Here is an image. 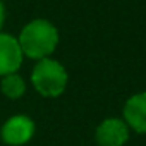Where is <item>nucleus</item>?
<instances>
[{
	"label": "nucleus",
	"mask_w": 146,
	"mask_h": 146,
	"mask_svg": "<svg viewBox=\"0 0 146 146\" xmlns=\"http://www.w3.org/2000/svg\"><path fill=\"white\" fill-rule=\"evenodd\" d=\"M122 115L129 129L139 134H146V91L132 95L125 102Z\"/></svg>",
	"instance_id": "423d86ee"
},
{
	"label": "nucleus",
	"mask_w": 146,
	"mask_h": 146,
	"mask_svg": "<svg viewBox=\"0 0 146 146\" xmlns=\"http://www.w3.org/2000/svg\"><path fill=\"white\" fill-rule=\"evenodd\" d=\"M2 141L9 146H23L35 136V122L23 113L9 117L0 129Z\"/></svg>",
	"instance_id": "7ed1b4c3"
},
{
	"label": "nucleus",
	"mask_w": 146,
	"mask_h": 146,
	"mask_svg": "<svg viewBox=\"0 0 146 146\" xmlns=\"http://www.w3.org/2000/svg\"><path fill=\"white\" fill-rule=\"evenodd\" d=\"M95 139L98 146H124L129 139V125L124 119L108 117L96 127Z\"/></svg>",
	"instance_id": "20e7f679"
},
{
	"label": "nucleus",
	"mask_w": 146,
	"mask_h": 146,
	"mask_svg": "<svg viewBox=\"0 0 146 146\" xmlns=\"http://www.w3.org/2000/svg\"><path fill=\"white\" fill-rule=\"evenodd\" d=\"M67 70L53 58H41L36 62L31 72V83L35 90L45 98H57L67 88Z\"/></svg>",
	"instance_id": "f03ea898"
},
{
	"label": "nucleus",
	"mask_w": 146,
	"mask_h": 146,
	"mask_svg": "<svg viewBox=\"0 0 146 146\" xmlns=\"http://www.w3.org/2000/svg\"><path fill=\"white\" fill-rule=\"evenodd\" d=\"M23 50L16 36L9 33H0V76L14 74L23 64Z\"/></svg>",
	"instance_id": "39448f33"
},
{
	"label": "nucleus",
	"mask_w": 146,
	"mask_h": 146,
	"mask_svg": "<svg viewBox=\"0 0 146 146\" xmlns=\"http://www.w3.org/2000/svg\"><path fill=\"white\" fill-rule=\"evenodd\" d=\"M4 23H5V7L2 4V0H0V29H2Z\"/></svg>",
	"instance_id": "6e6552de"
},
{
	"label": "nucleus",
	"mask_w": 146,
	"mask_h": 146,
	"mask_svg": "<svg viewBox=\"0 0 146 146\" xmlns=\"http://www.w3.org/2000/svg\"><path fill=\"white\" fill-rule=\"evenodd\" d=\"M0 90H2V93L11 98V100H17L24 95L26 91V83L24 79L17 74V72H14V74H7L2 78V81H0Z\"/></svg>",
	"instance_id": "0eeeda50"
},
{
	"label": "nucleus",
	"mask_w": 146,
	"mask_h": 146,
	"mask_svg": "<svg viewBox=\"0 0 146 146\" xmlns=\"http://www.w3.org/2000/svg\"><path fill=\"white\" fill-rule=\"evenodd\" d=\"M17 41L23 55L33 60L48 58L58 45V29L46 19H35L21 29Z\"/></svg>",
	"instance_id": "f257e3e1"
}]
</instances>
